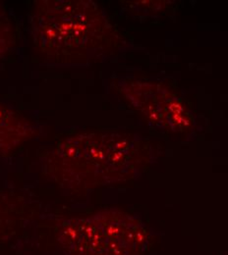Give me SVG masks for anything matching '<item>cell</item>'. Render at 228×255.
<instances>
[{"label": "cell", "mask_w": 228, "mask_h": 255, "mask_svg": "<svg viewBox=\"0 0 228 255\" xmlns=\"http://www.w3.org/2000/svg\"><path fill=\"white\" fill-rule=\"evenodd\" d=\"M56 239L67 255H136L144 246L146 232L130 216L106 211L66 220Z\"/></svg>", "instance_id": "obj_3"}, {"label": "cell", "mask_w": 228, "mask_h": 255, "mask_svg": "<svg viewBox=\"0 0 228 255\" xmlns=\"http://www.w3.org/2000/svg\"><path fill=\"white\" fill-rule=\"evenodd\" d=\"M17 44L15 22L5 6L0 4V60L7 57Z\"/></svg>", "instance_id": "obj_5"}, {"label": "cell", "mask_w": 228, "mask_h": 255, "mask_svg": "<svg viewBox=\"0 0 228 255\" xmlns=\"http://www.w3.org/2000/svg\"><path fill=\"white\" fill-rule=\"evenodd\" d=\"M135 145L118 133H82L59 140L43 160V172L63 190L75 191L125 179Z\"/></svg>", "instance_id": "obj_2"}, {"label": "cell", "mask_w": 228, "mask_h": 255, "mask_svg": "<svg viewBox=\"0 0 228 255\" xmlns=\"http://www.w3.org/2000/svg\"><path fill=\"white\" fill-rule=\"evenodd\" d=\"M36 133V128L25 116L0 101V152L9 153Z\"/></svg>", "instance_id": "obj_4"}, {"label": "cell", "mask_w": 228, "mask_h": 255, "mask_svg": "<svg viewBox=\"0 0 228 255\" xmlns=\"http://www.w3.org/2000/svg\"><path fill=\"white\" fill-rule=\"evenodd\" d=\"M29 19L33 45L48 63H86L122 43L121 34L92 1H34Z\"/></svg>", "instance_id": "obj_1"}, {"label": "cell", "mask_w": 228, "mask_h": 255, "mask_svg": "<svg viewBox=\"0 0 228 255\" xmlns=\"http://www.w3.org/2000/svg\"><path fill=\"white\" fill-rule=\"evenodd\" d=\"M20 216L17 202L0 192V241L7 239L14 232Z\"/></svg>", "instance_id": "obj_6"}]
</instances>
